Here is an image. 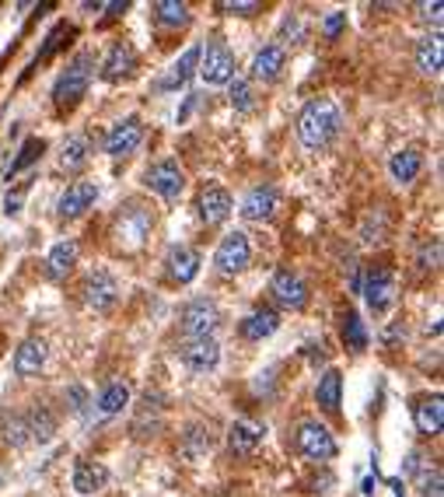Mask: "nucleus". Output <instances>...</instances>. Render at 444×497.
Segmentation results:
<instances>
[{
	"label": "nucleus",
	"mask_w": 444,
	"mask_h": 497,
	"mask_svg": "<svg viewBox=\"0 0 444 497\" xmlns=\"http://www.w3.org/2000/svg\"><path fill=\"white\" fill-rule=\"evenodd\" d=\"M155 232V210L140 200H126L116 217H113V228H109V239H113V248L122 252V256H133L147 246Z\"/></svg>",
	"instance_id": "nucleus-1"
},
{
	"label": "nucleus",
	"mask_w": 444,
	"mask_h": 497,
	"mask_svg": "<svg viewBox=\"0 0 444 497\" xmlns=\"http://www.w3.org/2000/svg\"><path fill=\"white\" fill-rule=\"evenodd\" d=\"M343 130V116L336 109L332 98H312L301 116H297V140L308 147V151H323L329 147Z\"/></svg>",
	"instance_id": "nucleus-2"
},
{
	"label": "nucleus",
	"mask_w": 444,
	"mask_h": 497,
	"mask_svg": "<svg viewBox=\"0 0 444 497\" xmlns=\"http://www.w3.org/2000/svg\"><path fill=\"white\" fill-rule=\"evenodd\" d=\"M91 74H95V56L91 53H78L53 84V102L60 109H71L78 105L84 95H88V84H91Z\"/></svg>",
	"instance_id": "nucleus-3"
},
{
	"label": "nucleus",
	"mask_w": 444,
	"mask_h": 497,
	"mask_svg": "<svg viewBox=\"0 0 444 497\" xmlns=\"http://www.w3.org/2000/svg\"><path fill=\"white\" fill-rule=\"evenodd\" d=\"M294 449L305 459H312V462L336 459V452H339L332 431H329L325 424H319V420H301V424L294 427Z\"/></svg>",
	"instance_id": "nucleus-4"
},
{
	"label": "nucleus",
	"mask_w": 444,
	"mask_h": 497,
	"mask_svg": "<svg viewBox=\"0 0 444 497\" xmlns=\"http://www.w3.org/2000/svg\"><path fill=\"white\" fill-rule=\"evenodd\" d=\"M235 71H239L235 67V53L221 39L206 42V49L200 53V67H197L200 81L210 84V88H221V84L235 81Z\"/></svg>",
	"instance_id": "nucleus-5"
},
{
	"label": "nucleus",
	"mask_w": 444,
	"mask_h": 497,
	"mask_svg": "<svg viewBox=\"0 0 444 497\" xmlns=\"http://www.w3.org/2000/svg\"><path fill=\"white\" fill-rule=\"evenodd\" d=\"M221 323V308L210 301V298H193L182 305L179 312V330L186 340H203V336H214Z\"/></svg>",
	"instance_id": "nucleus-6"
},
{
	"label": "nucleus",
	"mask_w": 444,
	"mask_h": 497,
	"mask_svg": "<svg viewBox=\"0 0 444 497\" xmlns=\"http://www.w3.org/2000/svg\"><path fill=\"white\" fill-rule=\"evenodd\" d=\"M144 186L151 193H158L162 200H179L182 190H186V172L179 168L175 158H162V162H155L144 172Z\"/></svg>",
	"instance_id": "nucleus-7"
},
{
	"label": "nucleus",
	"mask_w": 444,
	"mask_h": 497,
	"mask_svg": "<svg viewBox=\"0 0 444 497\" xmlns=\"http://www.w3.org/2000/svg\"><path fill=\"white\" fill-rule=\"evenodd\" d=\"M252 259V246H248V235L245 232H228L221 242H217V252H214V266L224 274V277H235L242 274Z\"/></svg>",
	"instance_id": "nucleus-8"
},
{
	"label": "nucleus",
	"mask_w": 444,
	"mask_h": 497,
	"mask_svg": "<svg viewBox=\"0 0 444 497\" xmlns=\"http://www.w3.org/2000/svg\"><path fill=\"white\" fill-rule=\"evenodd\" d=\"M81 298L88 308L109 312V308L120 301V284H116V277H113L109 270H91L81 284Z\"/></svg>",
	"instance_id": "nucleus-9"
},
{
	"label": "nucleus",
	"mask_w": 444,
	"mask_h": 497,
	"mask_svg": "<svg viewBox=\"0 0 444 497\" xmlns=\"http://www.w3.org/2000/svg\"><path fill=\"white\" fill-rule=\"evenodd\" d=\"M361 294H364V301H367V308H371L374 316H381V312H389L392 301H396V277H392L389 270H381V266H371L361 284Z\"/></svg>",
	"instance_id": "nucleus-10"
},
{
	"label": "nucleus",
	"mask_w": 444,
	"mask_h": 497,
	"mask_svg": "<svg viewBox=\"0 0 444 497\" xmlns=\"http://www.w3.org/2000/svg\"><path fill=\"white\" fill-rule=\"evenodd\" d=\"M175 354H179V361H182L193 375L214 372L217 361H221V347H217L214 336H203V340H182Z\"/></svg>",
	"instance_id": "nucleus-11"
},
{
	"label": "nucleus",
	"mask_w": 444,
	"mask_h": 497,
	"mask_svg": "<svg viewBox=\"0 0 444 497\" xmlns=\"http://www.w3.org/2000/svg\"><path fill=\"white\" fill-rule=\"evenodd\" d=\"M270 294H273V301H277L281 308H290V312H301V308L308 305V284L301 281V274H294V270H287V266L273 274Z\"/></svg>",
	"instance_id": "nucleus-12"
},
{
	"label": "nucleus",
	"mask_w": 444,
	"mask_h": 497,
	"mask_svg": "<svg viewBox=\"0 0 444 497\" xmlns=\"http://www.w3.org/2000/svg\"><path fill=\"white\" fill-rule=\"evenodd\" d=\"M98 193H102V186H98L95 179H78V182H71V186L63 190V197L56 200V214H60V217H81L84 210L95 207Z\"/></svg>",
	"instance_id": "nucleus-13"
},
{
	"label": "nucleus",
	"mask_w": 444,
	"mask_h": 497,
	"mask_svg": "<svg viewBox=\"0 0 444 497\" xmlns=\"http://www.w3.org/2000/svg\"><path fill=\"white\" fill-rule=\"evenodd\" d=\"M140 140H144V123L137 116H126V120H120L109 130L105 151H109V158H130L140 147Z\"/></svg>",
	"instance_id": "nucleus-14"
},
{
	"label": "nucleus",
	"mask_w": 444,
	"mask_h": 497,
	"mask_svg": "<svg viewBox=\"0 0 444 497\" xmlns=\"http://www.w3.org/2000/svg\"><path fill=\"white\" fill-rule=\"evenodd\" d=\"M263 438H266V424H259V420H235L231 427H228V449L235 452V456H256L259 452V445H263Z\"/></svg>",
	"instance_id": "nucleus-15"
},
{
	"label": "nucleus",
	"mask_w": 444,
	"mask_h": 497,
	"mask_svg": "<svg viewBox=\"0 0 444 497\" xmlns=\"http://www.w3.org/2000/svg\"><path fill=\"white\" fill-rule=\"evenodd\" d=\"M133 71H137V53H133V46H130V42H113L109 53H105V60H102V81L120 84V81H126V78H133Z\"/></svg>",
	"instance_id": "nucleus-16"
},
{
	"label": "nucleus",
	"mask_w": 444,
	"mask_h": 497,
	"mask_svg": "<svg viewBox=\"0 0 444 497\" xmlns=\"http://www.w3.org/2000/svg\"><path fill=\"white\" fill-rule=\"evenodd\" d=\"M277 207H281V193L273 186H252L242 197L239 214H242L245 221H270L277 214Z\"/></svg>",
	"instance_id": "nucleus-17"
},
{
	"label": "nucleus",
	"mask_w": 444,
	"mask_h": 497,
	"mask_svg": "<svg viewBox=\"0 0 444 497\" xmlns=\"http://www.w3.org/2000/svg\"><path fill=\"white\" fill-rule=\"evenodd\" d=\"M231 214H235V200H231V193L224 186H206L200 193V217L206 228L224 224Z\"/></svg>",
	"instance_id": "nucleus-18"
},
{
	"label": "nucleus",
	"mask_w": 444,
	"mask_h": 497,
	"mask_svg": "<svg viewBox=\"0 0 444 497\" xmlns=\"http://www.w3.org/2000/svg\"><path fill=\"white\" fill-rule=\"evenodd\" d=\"M283 67H287V46L270 42V46H263V49L256 53V60H252V81L273 84L283 74Z\"/></svg>",
	"instance_id": "nucleus-19"
},
{
	"label": "nucleus",
	"mask_w": 444,
	"mask_h": 497,
	"mask_svg": "<svg viewBox=\"0 0 444 497\" xmlns=\"http://www.w3.org/2000/svg\"><path fill=\"white\" fill-rule=\"evenodd\" d=\"M200 53H203V46H189V49L168 67V74L155 81V91H179L182 84L197 74V67H200Z\"/></svg>",
	"instance_id": "nucleus-20"
},
{
	"label": "nucleus",
	"mask_w": 444,
	"mask_h": 497,
	"mask_svg": "<svg viewBox=\"0 0 444 497\" xmlns=\"http://www.w3.org/2000/svg\"><path fill=\"white\" fill-rule=\"evenodd\" d=\"M164 266H168L172 281H179V284H189V281H197L203 259H200V252H197L193 246H172V248H168V256H164Z\"/></svg>",
	"instance_id": "nucleus-21"
},
{
	"label": "nucleus",
	"mask_w": 444,
	"mask_h": 497,
	"mask_svg": "<svg viewBox=\"0 0 444 497\" xmlns=\"http://www.w3.org/2000/svg\"><path fill=\"white\" fill-rule=\"evenodd\" d=\"M71 484L81 497L98 494L105 484H109V469L102 462H91V459H78L74 462V473H71Z\"/></svg>",
	"instance_id": "nucleus-22"
},
{
	"label": "nucleus",
	"mask_w": 444,
	"mask_h": 497,
	"mask_svg": "<svg viewBox=\"0 0 444 497\" xmlns=\"http://www.w3.org/2000/svg\"><path fill=\"white\" fill-rule=\"evenodd\" d=\"M242 336L245 340H252V343H259V340H270L273 333L281 330V316L270 308V305H259L256 312H248L242 319Z\"/></svg>",
	"instance_id": "nucleus-23"
},
{
	"label": "nucleus",
	"mask_w": 444,
	"mask_h": 497,
	"mask_svg": "<svg viewBox=\"0 0 444 497\" xmlns=\"http://www.w3.org/2000/svg\"><path fill=\"white\" fill-rule=\"evenodd\" d=\"M416 71L420 74H427V78H438L444 67V39L441 32H434V36H423V39L416 42Z\"/></svg>",
	"instance_id": "nucleus-24"
},
{
	"label": "nucleus",
	"mask_w": 444,
	"mask_h": 497,
	"mask_svg": "<svg viewBox=\"0 0 444 497\" xmlns=\"http://www.w3.org/2000/svg\"><path fill=\"white\" fill-rule=\"evenodd\" d=\"M413 420H416V427H420V434H441L444 427V400L434 392V396H423L416 407H413Z\"/></svg>",
	"instance_id": "nucleus-25"
},
{
	"label": "nucleus",
	"mask_w": 444,
	"mask_h": 497,
	"mask_svg": "<svg viewBox=\"0 0 444 497\" xmlns=\"http://www.w3.org/2000/svg\"><path fill=\"white\" fill-rule=\"evenodd\" d=\"M46 368V340H25L14 350V375L18 378H32Z\"/></svg>",
	"instance_id": "nucleus-26"
},
{
	"label": "nucleus",
	"mask_w": 444,
	"mask_h": 497,
	"mask_svg": "<svg viewBox=\"0 0 444 497\" xmlns=\"http://www.w3.org/2000/svg\"><path fill=\"white\" fill-rule=\"evenodd\" d=\"M339 400H343V375L336 372V368H325L319 375V385H315V403L323 407L325 414H336Z\"/></svg>",
	"instance_id": "nucleus-27"
},
{
	"label": "nucleus",
	"mask_w": 444,
	"mask_h": 497,
	"mask_svg": "<svg viewBox=\"0 0 444 497\" xmlns=\"http://www.w3.org/2000/svg\"><path fill=\"white\" fill-rule=\"evenodd\" d=\"M74 263H78V242L74 239H63V242H56V246L49 248L46 266H49V277L53 281H63L74 270Z\"/></svg>",
	"instance_id": "nucleus-28"
},
{
	"label": "nucleus",
	"mask_w": 444,
	"mask_h": 497,
	"mask_svg": "<svg viewBox=\"0 0 444 497\" xmlns=\"http://www.w3.org/2000/svg\"><path fill=\"white\" fill-rule=\"evenodd\" d=\"M88 162H91V140H88L84 133L67 137V144H63V151H60V168H63V172H81Z\"/></svg>",
	"instance_id": "nucleus-29"
},
{
	"label": "nucleus",
	"mask_w": 444,
	"mask_h": 497,
	"mask_svg": "<svg viewBox=\"0 0 444 497\" xmlns=\"http://www.w3.org/2000/svg\"><path fill=\"white\" fill-rule=\"evenodd\" d=\"M420 168H423V155L416 151V147H403V151H396L392 155V162H389V172H392V179L406 186V182H413L416 175H420Z\"/></svg>",
	"instance_id": "nucleus-30"
},
{
	"label": "nucleus",
	"mask_w": 444,
	"mask_h": 497,
	"mask_svg": "<svg viewBox=\"0 0 444 497\" xmlns=\"http://www.w3.org/2000/svg\"><path fill=\"white\" fill-rule=\"evenodd\" d=\"M25 424H29V438L39 442V445L53 442V434H56V417L49 414L46 407H32V410L25 414Z\"/></svg>",
	"instance_id": "nucleus-31"
},
{
	"label": "nucleus",
	"mask_w": 444,
	"mask_h": 497,
	"mask_svg": "<svg viewBox=\"0 0 444 497\" xmlns=\"http://www.w3.org/2000/svg\"><path fill=\"white\" fill-rule=\"evenodd\" d=\"M155 18H158V25H164V29H186L193 21L189 4H179V0H158L155 4Z\"/></svg>",
	"instance_id": "nucleus-32"
},
{
	"label": "nucleus",
	"mask_w": 444,
	"mask_h": 497,
	"mask_svg": "<svg viewBox=\"0 0 444 497\" xmlns=\"http://www.w3.org/2000/svg\"><path fill=\"white\" fill-rule=\"evenodd\" d=\"M210 449H214L210 427H206V424H189L186 434H182V452H186V459H200V456H206Z\"/></svg>",
	"instance_id": "nucleus-33"
},
{
	"label": "nucleus",
	"mask_w": 444,
	"mask_h": 497,
	"mask_svg": "<svg viewBox=\"0 0 444 497\" xmlns=\"http://www.w3.org/2000/svg\"><path fill=\"white\" fill-rule=\"evenodd\" d=\"M0 434H4V442L11 445V449H21V445H29L32 438H29V424H25V414H0Z\"/></svg>",
	"instance_id": "nucleus-34"
},
{
	"label": "nucleus",
	"mask_w": 444,
	"mask_h": 497,
	"mask_svg": "<svg viewBox=\"0 0 444 497\" xmlns=\"http://www.w3.org/2000/svg\"><path fill=\"white\" fill-rule=\"evenodd\" d=\"M343 343H347L350 354L367 350V326H364L361 316L354 308H347V316H343Z\"/></svg>",
	"instance_id": "nucleus-35"
},
{
	"label": "nucleus",
	"mask_w": 444,
	"mask_h": 497,
	"mask_svg": "<svg viewBox=\"0 0 444 497\" xmlns=\"http://www.w3.org/2000/svg\"><path fill=\"white\" fill-rule=\"evenodd\" d=\"M126 403H130V385L126 382H113V385H105L102 389V396H98V410L105 417H116L126 410Z\"/></svg>",
	"instance_id": "nucleus-36"
},
{
	"label": "nucleus",
	"mask_w": 444,
	"mask_h": 497,
	"mask_svg": "<svg viewBox=\"0 0 444 497\" xmlns=\"http://www.w3.org/2000/svg\"><path fill=\"white\" fill-rule=\"evenodd\" d=\"M42 151H46V140H42V137H29V140L18 147V158H14L11 168H7V179H14L18 172H25V168L36 165V162L42 158Z\"/></svg>",
	"instance_id": "nucleus-37"
},
{
	"label": "nucleus",
	"mask_w": 444,
	"mask_h": 497,
	"mask_svg": "<svg viewBox=\"0 0 444 497\" xmlns=\"http://www.w3.org/2000/svg\"><path fill=\"white\" fill-rule=\"evenodd\" d=\"M413 480H416V491H420L423 497H441V487H444L441 466H431V462H427Z\"/></svg>",
	"instance_id": "nucleus-38"
},
{
	"label": "nucleus",
	"mask_w": 444,
	"mask_h": 497,
	"mask_svg": "<svg viewBox=\"0 0 444 497\" xmlns=\"http://www.w3.org/2000/svg\"><path fill=\"white\" fill-rule=\"evenodd\" d=\"M231 109L235 113H252L256 109V88L248 81H231Z\"/></svg>",
	"instance_id": "nucleus-39"
},
{
	"label": "nucleus",
	"mask_w": 444,
	"mask_h": 497,
	"mask_svg": "<svg viewBox=\"0 0 444 497\" xmlns=\"http://www.w3.org/2000/svg\"><path fill=\"white\" fill-rule=\"evenodd\" d=\"M214 7H217V14H228V18H252L263 11L256 0H217Z\"/></svg>",
	"instance_id": "nucleus-40"
},
{
	"label": "nucleus",
	"mask_w": 444,
	"mask_h": 497,
	"mask_svg": "<svg viewBox=\"0 0 444 497\" xmlns=\"http://www.w3.org/2000/svg\"><path fill=\"white\" fill-rule=\"evenodd\" d=\"M416 266H420V270H438V266H441V242H438V239H427V242L420 246Z\"/></svg>",
	"instance_id": "nucleus-41"
},
{
	"label": "nucleus",
	"mask_w": 444,
	"mask_h": 497,
	"mask_svg": "<svg viewBox=\"0 0 444 497\" xmlns=\"http://www.w3.org/2000/svg\"><path fill=\"white\" fill-rule=\"evenodd\" d=\"M71 32H74L71 25H56V29H53V32L46 36V46L39 49V60H49V56H53V53H56V49L63 46V39H67Z\"/></svg>",
	"instance_id": "nucleus-42"
},
{
	"label": "nucleus",
	"mask_w": 444,
	"mask_h": 497,
	"mask_svg": "<svg viewBox=\"0 0 444 497\" xmlns=\"http://www.w3.org/2000/svg\"><path fill=\"white\" fill-rule=\"evenodd\" d=\"M281 39L283 42H305V21H301V14H287V18H283Z\"/></svg>",
	"instance_id": "nucleus-43"
},
{
	"label": "nucleus",
	"mask_w": 444,
	"mask_h": 497,
	"mask_svg": "<svg viewBox=\"0 0 444 497\" xmlns=\"http://www.w3.org/2000/svg\"><path fill=\"white\" fill-rule=\"evenodd\" d=\"M67 407H71V414H78V417H84L91 410V400H88L84 385H71V389H67Z\"/></svg>",
	"instance_id": "nucleus-44"
},
{
	"label": "nucleus",
	"mask_w": 444,
	"mask_h": 497,
	"mask_svg": "<svg viewBox=\"0 0 444 497\" xmlns=\"http://www.w3.org/2000/svg\"><path fill=\"white\" fill-rule=\"evenodd\" d=\"M385 228H389V221L381 217V210H378V224H374V214L364 221V242L371 246V242H381V235H385Z\"/></svg>",
	"instance_id": "nucleus-45"
},
{
	"label": "nucleus",
	"mask_w": 444,
	"mask_h": 497,
	"mask_svg": "<svg viewBox=\"0 0 444 497\" xmlns=\"http://www.w3.org/2000/svg\"><path fill=\"white\" fill-rule=\"evenodd\" d=\"M343 29H347V14H343V11H332V14H325V21H323V36H325V39H336Z\"/></svg>",
	"instance_id": "nucleus-46"
},
{
	"label": "nucleus",
	"mask_w": 444,
	"mask_h": 497,
	"mask_svg": "<svg viewBox=\"0 0 444 497\" xmlns=\"http://www.w3.org/2000/svg\"><path fill=\"white\" fill-rule=\"evenodd\" d=\"M416 11H420V18L427 21V25H434V32L441 29V14H444V7L438 4V0H431V4H416Z\"/></svg>",
	"instance_id": "nucleus-47"
},
{
	"label": "nucleus",
	"mask_w": 444,
	"mask_h": 497,
	"mask_svg": "<svg viewBox=\"0 0 444 497\" xmlns=\"http://www.w3.org/2000/svg\"><path fill=\"white\" fill-rule=\"evenodd\" d=\"M423 466H427V456H423L420 449H413V452L406 456V462H403V473H406V476H416Z\"/></svg>",
	"instance_id": "nucleus-48"
},
{
	"label": "nucleus",
	"mask_w": 444,
	"mask_h": 497,
	"mask_svg": "<svg viewBox=\"0 0 444 497\" xmlns=\"http://www.w3.org/2000/svg\"><path fill=\"white\" fill-rule=\"evenodd\" d=\"M25 190H29V186H21L18 193H7V200H4V214H7V217L21 210V197H25Z\"/></svg>",
	"instance_id": "nucleus-49"
},
{
	"label": "nucleus",
	"mask_w": 444,
	"mask_h": 497,
	"mask_svg": "<svg viewBox=\"0 0 444 497\" xmlns=\"http://www.w3.org/2000/svg\"><path fill=\"white\" fill-rule=\"evenodd\" d=\"M308 358H312V361H323L325 350H323V347H308Z\"/></svg>",
	"instance_id": "nucleus-50"
}]
</instances>
